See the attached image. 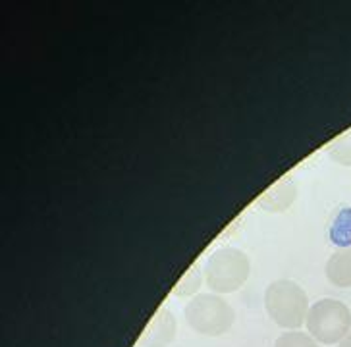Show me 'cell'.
<instances>
[{
  "label": "cell",
  "instance_id": "9",
  "mask_svg": "<svg viewBox=\"0 0 351 347\" xmlns=\"http://www.w3.org/2000/svg\"><path fill=\"white\" fill-rule=\"evenodd\" d=\"M326 151H328L334 163L341 164V166H351V130L340 135V137H336L326 147Z\"/></svg>",
  "mask_w": 351,
  "mask_h": 347
},
{
  "label": "cell",
  "instance_id": "8",
  "mask_svg": "<svg viewBox=\"0 0 351 347\" xmlns=\"http://www.w3.org/2000/svg\"><path fill=\"white\" fill-rule=\"evenodd\" d=\"M330 241L340 249L351 247V206H343L330 224Z\"/></svg>",
  "mask_w": 351,
  "mask_h": 347
},
{
  "label": "cell",
  "instance_id": "3",
  "mask_svg": "<svg viewBox=\"0 0 351 347\" xmlns=\"http://www.w3.org/2000/svg\"><path fill=\"white\" fill-rule=\"evenodd\" d=\"M305 324L309 336L315 337L319 344H340L351 332L350 307L338 299H320L315 305H311Z\"/></svg>",
  "mask_w": 351,
  "mask_h": 347
},
{
  "label": "cell",
  "instance_id": "6",
  "mask_svg": "<svg viewBox=\"0 0 351 347\" xmlns=\"http://www.w3.org/2000/svg\"><path fill=\"white\" fill-rule=\"evenodd\" d=\"M295 195H298V189H295L293 178H284L258 199V206L269 213H284L293 204Z\"/></svg>",
  "mask_w": 351,
  "mask_h": 347
},
{
  "label": "cell",
  "instance_id": "4",
  "mask_svg": "<svg viewBox=\"0 0 351 347\" xmlns=\"http://www.w3.org/2000/svg\"><path fill=\"white\" fill-rule=\"evenodd\" d=\"M234 309L220 296L201 294L186 305L189 326L203 336H222L234 324Z\"/></svg>",
  "mask_w": 351,
  "mask_h": 347
},
{
  "label": "cell",
  "instance_id": "7",
  "mask_svg": "<svg viewBox=\"0 0 351 347\" xmlns=\"http://www.w3.org/2000/svg\"><path fill=\"white\" fill-rule=\"evenodd\" d=\"M326 278L334 286L351 287V247L338 249L326 263Z\"/></svg>",
  "mask_w": 351,
  "mask_h": 347
},
{
  "label": "cell",
  "instance_id": "11",
  "mask_svg": "<svg viewBox=\"0 0 351 347\" xmlns=\"http://www.w3.org/2000/svg\"><path fill=\"white\" fill-rule=\"evenodd\" d=\"M199 286H201V274H199L197 268H191V270L184 276V280H180L176 291H178L180 296H191V294H195V289Z\"/></svg>",
  "mask_w": 351,
  "mask_h": 347
},
{
  "label": "cell",
  "instance_id": "10",
  "mask_svg": "<svg viewBox=\"0 0 351 347\" xmlns=\"http://www.w3.org/2000/svg\"><path fill=\"white\" fill-rule=\"evenodd\" d=\"M274 347H319L317 339L303 332H286L276 339Z\"/></svg>",
  "mask_w": 351,
  "mask_h": 347
},
{
  "label": "cell",
  "instance_id": "1",
  "mask_svg": "<svg viewBox=\"0 0 351 347\" xmlns=\"http://www.w3.org/2000/svg\"><path fill=\"white\" fill-rule=\"evenodd\" d=\"M265 309L280 328L295 330L307 322L309 297L300 284L291 280H276L265 291Z\"/></svg>",
  "mask_w": 351,
  "mask_h": 347
},
{
  "label": "cell",
  "instance_id": "2",
  "mask_svg": "<svg viewBox=\"0 0 351 347\" xmlns=\"http://www.w3.org/2000/svg\"><path fill=\"white\" fill-rule=\"evenodd\" d=\"M249 270V259L243 251L224 247L208 256L205 265V280L215 294H232L247 282Z\"/></svg>",
  "mask_w": 351,
  "mask_h": 347
},
{
  "label": "cell",
  "instance_id": "5",
  "mask_svg": "<svg viewBox=\"0 0 351 347\" xmlns=\"http://www.w3.org/2000/svg\"><path fill=\"white\" fill-rule=\"evenodd\" d=\"M176 336V318L168 309H158L153 320L147 324L143 336L139 337L141 347H166Z\"/></svg>",
  "mask_w": 351,
  "mask_h": 347
},
{
  "label": "cell",
  "instance_id": "12",
  "mask_svg": "<svg viewBox=\"0 0 351 347\" xmlns=\"http://www.w3.org/2000/svg\"><path fill=\"white\" fill-rule=\"evenodd\" d=\"M338 347H351V332L348 334V336L343 337V339H341L340 344H338Z\"/></svg>",
  "mask_w": 351,
  "mask_h": 347
}]
</instances>
